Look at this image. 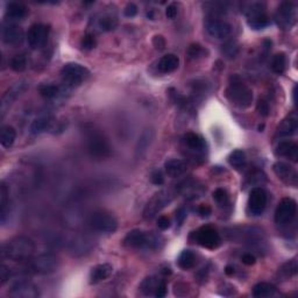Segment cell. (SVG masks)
<instances>
[{"label": "cell", "mask_w": 298, "mask_h": 298, "mask_svg": "<svg viewBox=\"0 0 298 298\" xmlns=\"http://www.w3.org/2000/svg\"><path fill=\"white\" fill-rule=\"evenodd\" d=\"M35 253V242L28 237H16L2 246V257L16 262H28Z\"/></svg>", "instance_id": "obj_1"}, {"label": "cell", "mask_w": 298, "mask_h": 298, "mask_svg": "<svg viewBox=\"0 0 298 298\" xmlns=\"http://www.w3.org/2000/svg\"><path fill=\"white\" fill-rule=\"evenodd\" d=\"M163 242L164 240L161 235L142 230L128 232L124 239V245L128 248L134 249H160Z\"/></svg>", "instance_id": "obj_2"}, {"label": "cell", "mask_w": 298, "mask_h": 298, "mask_svg": "<svg viewBox=\"0 0 298 298\" xmlns=\"http://www.w3.org/2000/svg\"><path fill=\"white\" fill-rule=\"evenodd\" d=\"M225 94L232 104L240 109H247L253 103V91L238 76L232 77Z\"/></svg>", "instance_id": "obj_3"}, {"label": "cell", "mask_w": 298, "mask_h": 298, "mask_svg": "<svg viewBox=\"0 0 298 298\" xmlns=\"http://www.w3.org/2000/svg\"><path fill=\"white\" fill-rule=\"evenodd\" d=\"M87 150L95 159H106L111 155L112 147L105 135L99 130L91 127L86 133Z\"/></svg>", "instance_id": "obj_4"}, {"label": "cell", "mask_w": 298, "mask_h": 298, "mask_svg": "<svg viewBox=\"0 0 298 298\" xmlns=\"http://www.w3.org/2000/svg\"><path fill=\"white\" fill-rule=\"evenodd\" d=\"M179 190H181V186L174 185L172 187H169V189L162 190L160 192H157L146 205L145 211H143L145 218H153L157 212H160L161 210H163L167 205L170 204L171 202L174 201V198L177 196Z\"/></svg>", "instance_id": "obj_5"}, {"label": "cell", "mask_w": 298, "mask_h": 298, "mask_svg": "<svg viewBox=\"0 0 298 298\" xmlns=\"http://www.w3.org/2000/svg\"><path fill=\"white\" fill-rule=\"evenodd\" d=\"M89 226L92 231L102 234H112L118 229V220L112 213L95 211L89 218Z\"/></svg>", "instance_id": "obj_6"}, {"label": "cell", "mask_w": 298, "mask_h": 298, "mask_svg": "<svg viewBox=\"0 0 298 298\" xmlns=\"http://www.w3.org/2000/svg\"><path fill=\"white\" fill-rule=\"evenodd\" d=\"M60 267V260L53 254H42L35 259L28 261L27 269L29 273L39 275H49L55 273Z\"/></svg>", "instance_id": "obj_7"}, {"label": "cell", "mask_w": 298, "mask_h": 298, "mask_svg": "<svg viewBox=\"0 0 298 298\" xmlns=\"http://www.w3.org/2000/svg\"><path fill=\"white\" fill-rule=\"evenodd\" d=\"M61 75L68 86H78L89 78L91 72L82 64L67 63L62 68Z\"/></svg>", "instance_id": "obj_8"}, {"label": "cell", "mask_w": 298, "mask_h": 298, "mask_svg": "<svg viewBox=\"0 0 298 298\" xmlns=\"http://www.w3.org/2000/svg\"><path fill=\"white\" fill-rule=\"evenodd\" d=\"M276 23L282 29L290 31L297 21V6L295 3L284 2L278 6L277 12L275 14Z\"/></svg>", "instance_id": "obj_9"}, {"label": "cell", "mask_w": 298, "mask_h": 298, "mask_svg": "<svg viewBox=\"0 0 298 298\" xmlns=\"http://www.w3.org/2000/svg\"><path fill=\"white\" fill-rule=\"evenodd\" d=\"M248 25L253 29H262L269 25V17L266 13V6L262 3L249 4L246 10Z\"/></svg>", "instance_id": "obj_10"}, {"label": "cell", "mask_w": 298, "mask_h": 298, "mask_svg": "<svg viewBox=\"0 0 298 298\" xmlns=\"http://www.w3.org/2000/svg\"><path fill=\"white\" fill-rule=\"evenodd\" d=\"M194 241L204 248L216 249L222 244V238L216 229L207 225L194 232Z\"/></svg>", "instance_id": "obj_11"}, {"label": "cell", "mask_w": 298, "mask_h": 298, "mask_svg": "<svg viewBox=\"0 0 298 298\" xmlns=\"http://www.w3.org/2000/svg\"><path fill=\"white\" fill-rule=\"evenodd\" d=\"M297 212V204L292 198H283L275 211V223L277 225H286L291 223Z\"/></svg>", "instance_id": "obj_12"}, {"label": "cell", "mask_w": 298, "mask_h": 298, "mask_svg": "<svg viewBox=\"0 0 298 298\" xmlns=\"http://www.w3.org/2000/svg\"><path fill=\"white\" fill-rule=\"evenodd\" d=\"M268 194L262 187H254L248 198V212L252 216H261L267 207Z\"/></svg>", "instance_id": "obj_13"}, {"label": "cell", "mask_w": 298, "mask_h": 298, "mask_svg": "<svg viewBox=\"0 0 298 298\" xmlns=\"http://www.w3.org/2000/svg\"><path fill=\"white\" fill-rule=\"evenodd\" d=\"M49 26L43 24H35L29 28L27 40L32 49H39L46 45L49 36Z\"/></svg>", "instance_id": "obj_14"}, {"label": "cell", "mask_w": 298, "mask_h": 298, "mask_svg": "<svg viewBox=\"0 0 298 298\" xmlns=\"http://www.w3.org/2000/svg\"><path fill=\"white\" fill-rule=\"evenodd\" d=\"M9 295L14 298H38L40 297V290L34 283L21 279L13 283L9 290Z\"/></svg>", "instance_id": "obj_15"}, {"label": "cell", "mask_w": 298, "mask_h": 298, "mask_svg": "<svg viewBox=\"0 0 298 298\" xmlns=\"http://www.w3.org/2000/svg\"><path fill=\"white\" fill-rule=\"evenodd\" d=\"M28 83L26 80H20L10 87L4 94L2 99V106H0V111H2V117L5 116V113L11 109V106L14 104V102L20 97L24 92L27 90Z\"/></svg>", "instance_id": "obj_16"}, {"label": "cell", "mask_w": 298, "mask_h": 298, "mask_svg": "<svg viewBox=\"0 0 298 298\" xmlns=\"http://www.w3.org/2000/svg\"><path fill=\"white\" fill-rule=\"evenodd\" d=\"M207 31L212 38L218 39V40H224L232 34V28L231 24L227 23L225 20H219V19H211L207 23Z\"/></svg>", "instance_id": "obj_17"}, {"label": "cell", "mask_w": 298, "mask_h": 298, "mask_svg": "<svg viewBox=\"0 0 298 298\" xmlns=\"http://www.w3.org/2000/svg\"><path fill=\"white\" fill-rule=\"evenodd\" d=\"M24 29L18 25H7L3 29V40L6 45L20 46L24 42Z\"/></svg>", "instance_id": "obj_18"}, {"label": "cell", "mask_w": 298, "mask_h": 298, "mask_svg": "<svg viewBox=\"0 0 298 298\" xmlns=\"http://www.w3.org/2000/svg\"><path fill=\"white\" fill-rule=\"evenodd\" d=\"M273 169L276 176L281 181L293 186L297 185V172L291 165L286 164L284 162H276Z\"/></svg>", "instance_id": "obj_19"}, {"label": "cell", "mask_w": 298, "mask_h": 298, "mask_svg": "<svg viewBox=\"0 0 298 298\" xmlns=\"http://www.w3.org/2000/svg\"><path fill=\"white\" fill-rule=\"evenodd\" d=\"M154 139H155V132H154L152 128H146L145 131L142 132V134L140 135L138 140L137 147H135V157L138 160L142 159L143 156L146 155L147 152H148L150 146L153 145Z\"/></svg>", "instance_id": "obj_20"}, {"label": "cell", "mask_w": 298, "mask_h": 298, "mask_svg": "<svg viewBox=\"0 0 298 298\" xmlns=\"http://www.w3.org/2000/svg\"><path fill=\"white\" fill-rule=\"evenodd\" d=\"M275 155L279 157H285L293 162H297L298 159V146L296 142L289 141H281L276 146L275 148Z\"/></svg>", "instance_id": "obj_21"}, {"label": "cell", "mask_w": 298, "mask_h": 298, "mask_svg": "<svg viewBox=\"0 0 298 298\" xmlns=\"http://www.w3.org/2000/svg\"><path fill=\"white\" fill-rule=\"evenodd\" d=\"M298 130V119L295 115H291L286 117L284 120L282 121L277 128V137L279 138H289L292 137L297 133Z\"/></svg>", "instance_id": "obj_22"}, {"label": "cell", "mask_w": 298, "mask_h": 298, "mask_svg": "<svg viewBox=\"0 0 298 298\" xmlns=\"http://www.w3.org/2000/svg\"><path fill=\"white\" fill-rule=\"evenodd\" d=\"M113 267L110 263H103L98 264L97 267H94L91 271L90 275V283L91 284H97V283L105 281L106 278H109L112 275Z\"/></svg>", "instance_id": "obj_23"}, {"label": "cell", "mask_w": 298, "mask_h": 298, "mask_svg": "<svg viewBox=\"0 0 298 298\" xmlns=\"http://www.w3.org/2000/svg\"><path fill=\"white\" fill-rule=\"evenodd\" d=\"M28 10L24 4L21 3H10L6 7V13L5 16L7 19L18 21L23 20L24 18L27 16Z\"/></svg>", "instance_id": "obj_24"}, {"label": "cell", "mask_w": 298, "mask_h": 298, "mask_svg": "<svg viewBox=\"0 0 298 298\" xmlns=\"http://www.w3.org/2000/svg\"><path fill=\"white\" fill-rule=\"evenodd\" d=\"M164 168L165 172H167L170 177H179V176H182L187 169L185 162L177 159H172L165 162Z\"/></svg>", "instance_id": "obj_25"}, {"label": "cell", "mask_w": 298, "mask_h": 298, "mask_svg": "<svg viewBox=\"0 0 298 298\" xmlns=\"http://www.w3.org/2000/svg\"><path fill=\"white\" fill-rule=\"evenodd\" d=\"M183 141L185 143L187 148H190L191 150H194V152H203L205 147H207V142H205V140L202 138L201 135L192 133V132H190V133H186L184 135Z\"/></svg>", "instance_id": "obj_26"}, {"label": "cell", "mask_w": 298, "mask_h": 298, "mask_svg": "<svg viewBox=\"0 0 298 298\" xmlns=\"http://www.w3.org/2000/svg\"><path fill=\"white\" fill-rule=\"evenodd\" d=\"M179 65V58L174 54L164 55L159 62V70L162 73H170L177 70Z\"/></svg>", "instance_id": "obj_27"}, {"label": "cell", "mask_w": 298, "mask_h": 298, "mask_svg": "<svg viewBox=\"0 0 298 298\" xmlns=\"http://www.w3.org/2000/svg\"><path fill=\"white\" fill-rule=\"evenodd\" d=\"M51 124H53V118L49 116L39 117L32 121L31 126H29V132L34 135L41 134L47 130H49Z\"/></svg>", "instance_id": "obj_28"}, {"label": "cell", "mask_w": 298, "mask_h": 298, "mask_svg": "<svg viewBox=\"0 0 298 298\" xmlns=\"http://www.w3.org/2000/svg\"><path fill=\"white\" fill-rule=\"evenodd\" d=\"M197 263V256L194 252L190 251V249H185L181 254H179L177 259L178 267L183 270H189L191 268H193Z\"/></svg>", "instance_id": "obj_29"}, {"label": "cell", "mask_w": 298, "mask_h": 298, "mask_svg": "<svg viewBox=\"0 0 298 298\" xmlns=\"http://www.w3.org/2000/svg\"><path fill=\"white\" fill-rule=\"evenodd\" d=\"M276 292V286L271 283L267 282H260L253 286L252 293L256 298H266L274 296Z\"/></svg>", "instance_id": "obj_30"}, {"label": "cell", "mask_w": 298, "mask_h": 298, "mask_svg": "<svg viewBox=\"0 0 298 298\" xmlns=\"http://www.w3.org/2000/svg\"><path fill=\"white\" fill-rule=\"evenodd\" d=\"M17 139V131L12 126H4L0 135V142L4 148H10L13 146Z\"/></svg>", "instance_id": "obj_31"}, {"label": "cell", "mask_w": 298, "mask_h": 298, "mask_svg": "<svg viewBox=\"0 0 298 298\" xmlns=\"http://www.w3.org/2000/svg\"><path fill=\"white\" fill-rule=\"evenodd\" d=\"M39 93L46 99H54L60 95L61 89L55 84H42L39 86Z\"/></svg>", "instance_id": "obj_32"}, {"label": "cell", "mask_w": 298, "mask_h": 298, "mask_svg": "<svg viewBox=\"0 0 298 298\" xmlns=\"http://www.w3.org/2000/svg\"><path fill=\"white\" fill-rule=\"evenodd\" d=\"M229 162L232 167H234L235 169H241L242 167H245L247 159H246V154L244 150L238 149L232 152L229 156Z\"/></svg>", "instance_id": "obj_33"}, {"label": "cell", "mask_w": 298, "mask_h": 298, "mask_svg": "<svg viewBox=\"0 0 298 298\" xmlns=\"http://www.w3.org/2000/svg\"><path fill=\"white\" fill-rule=\"evenodd\" d=\"M286 68V57L283 53H278L274 55L271 60V70L277 75H282L285 71Z\"/></svg>", "instance_id": "obj_34"}, {"label": "cell", "mask_w": 298, "mask_h": 298, "mask_svg": "<svg viewBox=\"0 0 298 298\" xmlns=\"http://www.w3.org/2000/svg\"><path fill=\"white\" fill-rule=\"evenodd\" d=\"M297 270H298L297 261L296 259H293L291 261H289V262L283 264L281 269L278 270V274L282 278L288 279L290 277H292V276H295L297 274Z\"/></svg>", "instance_id": "obj_35"}, {"label": "cell", "mask_w": 298, "mask_h": 298, "mask_svg": "<svg viewBox=\"0 0 298 298\" xmlns=\"http://www.w3.org/2000/svg\"><path fill=\"white\" fill-rule=\"evenodd\" d=\"M98 26L103 32H112L117 28L118 19L112 16H104L99 19Z\"/></svg>", "instance_id": "obj_36"}, {"label": "cell", "mask_w": 298, "mask_h": 298, "mask_svg": "<svg viewBox=\"0 0 298 298\" xmlns=\"http://www.w3.org/2000/svg\"><path fill=\"white\" fill-rule=\"evenodd\" d=\"M11 69L16 72H23L27 68V57L24 54H18L11 60Z\"/></svg>", "instance_id": "obj_37"}, {"label": "cell", "mask_w": 298, "mask_h": 298, "mask_svg": "<svg viewBox=\"0 0 298 298\" xmlns=\"http://www.w3.org/2000/svg\"><path fill=\"white\" fill-rule=\"evenodd\" d=\"M187 56L190 58H192V60H197V58H201V57H204L205 55L208 54V49L207 48H204L203 46L198 45V43H192L189 48H187Z\"/></svg>", "instance_id": "obj_38"}, {"label": "cell", "mask_w": 298, "mask_h": 298, "mask_svg": "<svg viewBox=\"0 0 298 298\" xmlns=\"http://www.w3.org/2000/svg\"><path fill=\"white\" fill-rule=\"evenodd\" d=\"M160 281L159 279H156L155 277H147L145 281L142 282L141 284V289L142 292L145 293V295H152L153 291L155 292V289L157 288V285H159Z\"/></svg>", "instance_id": "obj_39"}, {"label": "cell", "mask_w": 298, "mask_h": 298, "mask_svg": "<svg viewBox=\"0 0 298 298\" xmlns=\"http://www.w3.org/2000/svg\"><path fill=\"white\" fill-rule=\"evenodd\" d=\"M0 197H2V202H0V205H2V222L4 223L5 222V218L7 216V205H9V189H7V186L5 184L3 183L2 185V191H0Z\"/></svg>", "instance_id": "obj_40"}, {"label": "cell", "mask_w": 298, "mask_h": 298, "mask_svg": "<svg viewBox=\"0 0 298 298\" xmlns=\"http://www.w3.org/2000/svg\"><path fill=\"white\" fill-rule=\"evenodd\" d=\"M213 200H215L217 202V204L220 205V207H226V205H229L230 203L229 193H227L226 190L222 189V187H219V189H217L215 192H213Z\"/></svg>", "instance_id": "obj_41"}, {"label": "cell", "mask_w": 298, "mask_h": 298, "mask_svg": "<svg viewBox=\"0 0 298 298\" xmlns=\"http://www.w3.org/2000/svg\"><path fill=\"white\" fill-rule=\"evenodd\" d=\"M89 240L86 239H79L78 241L72 242V251H75V253L80 252V253H85L86 251H90L91 246H90Z\"/></svg>", "instance_id": "obj_42"}, {"label": "cell", "mask_w": 298, "mask_h": 298, "mask_svg": "<svg viewBox=\"0 0 298 298\" xmlns=\"http://www.w3.org/2000/svg\"><path fill=\"white\" fill-rule=\"evenodd\" d=\"M223 53L229 58H234L239 53V47L234 41H230L223 47Z\"/></svg>", "instance_id": "obj_43"}, {"label": "cell", "mask_w": 298, "mask_h": 298, "mask_svg": "<svg viewBox=\"0 0 298 298\" xmlns=\"http://www.w3.org/2000/svg\"><path fill=\"white\" fill-rule=\"evenodd\" d=\"M256 110L261 117H268L270 113V106L264 99H260V101L257 102Z\"/></svg>", "instance_id": "obj_44"}, {"label": "cell", "mask_w": 298, "mask_h": 298, "mask_svg": "<svg viewBox=\"0 0 298 298\" xmlns=\"http://www.w3.org/2000/svg\"><path fill=\"white\" fill-rule=\"evenodd\" d=\"M11 276H12V270H11V268L7 267L6 264H2V267H0V284H5V283L11 278Z\"/></svg>", "instance_id": "obj_45"}, {"label": "cell", "mask_w": 298, "mask_h": 298, "mask_svg": "<svg viewBox=\"0 0 298 298\" xmlns=\"http://www.w3.org/2000/svg\"><path fill=\"white\" fill-rule=\"evenodd\" d=\"M82 47L86 50H91L95 47V39L93 35L86 34L82 40Z\"/></svg>", "instance_id": "obj_46"}, {"label": "cell", "mask_w": 298, "mask_h": 298, "mask_svg": "<svg viewBox=\"0 0 298 298\" xmlns=\"http://www.w3.org/2000/svg\"><path fill=\"white\" fill-rule=\"evenodd\" d=\"M124 14H125V17H127V18H133L137 16L138 14L137 5H135V4H133V3L127 4L126 7H125V10H124Z\"/></svg>", "instance_id": "obj_47"}, {"label": "cell", "mask_w": 298, "mask_h": 298, "mask_svg": "<svg viewBox=\"0 0 298 298\" xmlns=\"http://www.w3.org/2000/svg\"><path fill=\"white\" fill-rule=\"evenodd\" d=\"M178 14V7L176 4H170V5L167 6V10H165V16H167L168 19H175Z\"/></svg>", "instance_id": "obj_48"}, {"label": "cell", "mask_w": 298, "mask_h": 298, "mask_svg": "<svg viewBox=\"0 0 298 298\" xmlns=\"http://www.w3.org/2000/svg\"><path fill=\"white\" fill-rule=\"evenodd\" d=\"M170 225V219H169L167 216H161L160 218L157 219V226H159V229L162 231L168 230Z\"/></svg>", "instance_id": "obj_49"}, {"label": "cell", "mask_w": 298, "mask_h": 298, "mask_svg": "<svg viewBox=\"0 0 298 298\" xmlns=\"http://www.w3.org/2000/svg\"><path fill=\"white\" fill-rule=\"evenodd\" d=\"M150 179H152V183L155 184V185H162L164 183V177L160 170L154 171L152 176H150Z\"/></svg>", "instance_id": "obj_50"}, {"label": "cell", "mask_w": 298, "mask_h": 298, "mask_svg": "<svg viewBox=\"0 0 298 298\" xmlns=\"http://www.w3.org/2000/svg\"><path fill=\"white\" fill-rule=\"evenodd\" d=\"M154 295L159 298L164 297L167 295V284H165V282L163 281H160L159 285H157V288L155 289V292H154Z\"/></svg>", "instance_id": "obj_51"}, {"label": "cell", "mask_w": 298, "mask_h": 298, "mask_svg": "<svg viewBox=\"0 0 298 298\" xmlns=\"http://www.w3.org/2000/svg\"><path fill=\"white\" fill-rule=\"evenodd\" d=\"M153 45L155 46L156 49L162 50L165 47V40L162 35H155L153 39Z\"/></svg>", "instance_id": "obj_52"}, {"label": "cell", "mask_w": 298, "mask_h": 298, "mask_svg": "<svg viewBox=\"0 0 298 298\" xmlns=\"http://www.w3.org/2000/svg\"><path fill=\"white\" fill-rule=\"evenodd\" d=\"M198 213H200L202 218H208V217H210V215L212 213V210L209 205H201V207L198 208Z\"/></svg>", "instance_id": "obj_53"}, {"label": "cell", "mask_w": 298, "mask_h": 298, "mask_svg": "<svg viewBox=\"0 0 298 298\" xmlns=\"http://www.w3.org/2000/svg\"><path fill=\"white\" fill-rule=\"evenodd\" d=\"M241 261L242 263L246 264V266H253V264H255L256 259L255 256L252 255V254H245V255L241 257Z\"/></svg>", "instance_id": "obj_54"}, {"label": "cell", "mask_w": 298, "mask_h": 298, "mask_svg": "<svg viewBox=\"0 0 298 298\" xmlns=\"http://www.w3.org/2000/svg\"><path fill=\"white\" fill-rule=\"evenodd\" d=\"M185 218H186V211H185V210H184L183 208L178 209L177 212H176V220H177L178 225H182L184 219H185Z\"/></svg>", "instance_id": "obj_55"}, {"label": "cell", "mask_w": 298, "mask_h": 298, "mask_svg": "<svg viewBox=\"0 0 298 298\" xmlns=\"http://www.w3.org/2000/svg\"><path fill=\"white\" fill-rule=\"evenodd\" d=\"M225 274L229 275V276H232L234 274V268L232 266H226L225 268Z\"/></svg>", "instance_id": "obj_56"}, {"label": "cell", "mask_w": 298, "mask_h": 298, "mask_svg": "<svg viewBox=\"0 0 298 298\" xmlns=\"http://www.w3.org/2000/svg\"><path fill=\"white\" fill-rule=\"evenodd\" d=\"M263 128H264V126H263V125H262V126H259V131H260V132H262V130H263Z\"/></svg>", "instance_id": "obj_57"}]
</instances>
